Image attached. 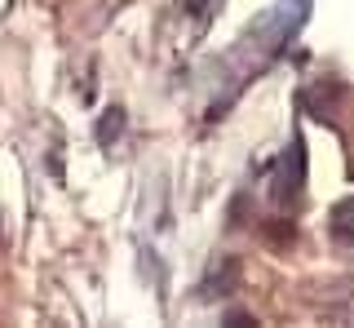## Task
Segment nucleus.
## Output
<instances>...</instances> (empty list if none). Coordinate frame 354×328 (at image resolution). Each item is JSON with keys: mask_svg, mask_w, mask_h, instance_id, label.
<instances>
[{"mask_svg": "<svg viewBox=\"0 0 354 328\" xmlns=\"http://www.w3.org/2000/svg\"><path fill=\"white\" fill-rule=\"evenodd\" d=\"M301 178H306V151H301V138H292V147L279 160V173H274V204L297 200L301 195Z\"/></svg>", "mask_w": 354, "mask_h": 328, "instance_id": "f257e3e1", "label": "nucleus"}, {"mask_svg": "<svg viewBox=\"0 0 354 328\" xmlns=\"http://www.w3.org/2000/svg\"><path fill=\"white\" fill-rule=\"evenodd\" d=\"M332 235H337L341 244L354 248V195H350V200H341L337 209H332Z\"/></svg>", "mask_w": 354, "mask_h": 328, "instance_id": "f03ea898", "label": "nucleus"}, {"mask_svg": "<svg viewBox=\"0 0 354 328\" xmlns=\"http://www.w3.org/2000/svg\"><path fill=\"white\" fill-rule=\"evenodd\" d=\"M120 125H124V120H120V116L102 120V125H97V138H102V142H106V138H115V134H120Z\"/></svg>", "mask_w": 354, "mask_h": 328, "instance_id": "7ed1b4c3", "label": "nucleus"}]
</instances>
